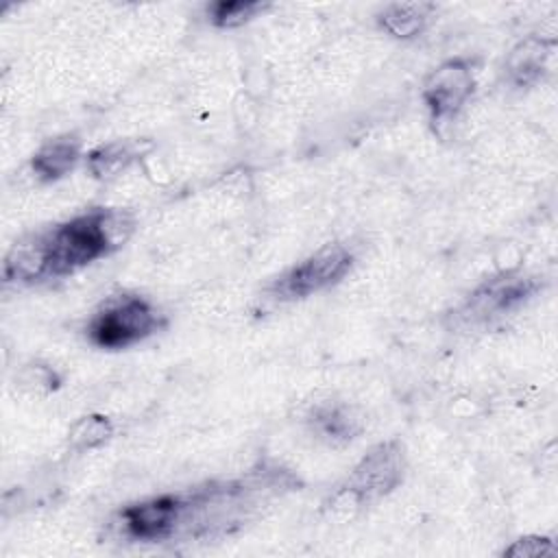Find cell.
Masks as SVG:
<instances>
[{"label":"cell","instance_id":"obj_16","mask_svg":"<svg viewBox=\"0 0 558 558\" xmlns=\"http://www.w3.org/2000/svg\"><path fill=\"white\" fill-rule=\"evenodd\" d=\"M59 381L61 379H59L57 371L50 364L39 362V360L24 364L15 377V384L28 395H48L59 388Z\"/></svg>","mask_w":558,"mask_h":558},{"label":"cell","instance_id":"obj_11","mask_svg":"<svg viewBox=\"0 0 558 558\" xmlns=\"http://www.w3.org/2000/svg\"><path fill=\"white\" fill-rule=\"evenodd\" d=\"M150 146L153 144L148 140H111L92 148L85 163L94 179L109 181L135 163L146 150H150Z\"/></svg>","mask_w":558,"mask_h":558},{"label":"cell","instance_id":"obj_17","mask_svg":"<svg viewBox=\"0 0 558 558\" xmlns=\"http://www.w3.org/2000/svg\"><path fill=\"white\" fill-rule=\"evenodd\" d=\"M556 547L547 536H521L519 541H514L510 547L504 549V556H512V558H541L547 554H554Z\"/></svg>","mask_w":558,"mask_h":558},{"label":"cell","instance_id":"obj_14","mask_svg":"<svg viewBox=\"0 0 558 558\" xmlns=\"http://www.w3.org/2000/svg\"><path fill=\"white\" fill-rule=\"evenodd\" d=\"M113 436V423L105 414H85L76 418L68 432V445L76 453L102 447Z\"/></svg>","mask_w":558,"mask_h":558},{"label":"cell","instance_id":"obj_5","mask_svg":"<svg viewBox=\"0 0 558 558\" xmlns=\"http://www.w3.org/2000/svg\"><path fill=\"white\" fill-rule=\"evenodd\" d=\"M538 279L521 270L495 275L466 296L458 310V318L466 325H490L525 305L538 292Z\"/></svg>","mask_w":558,"mask_h":558},{"label":"cell","instance_id":"obj_4","mask_svg":"<svg viewBox=\"0 0 558 558\" xmlns=\"http://www.w3.org/2000/svg\"><path fill=\"white\" fill-rule=\"evenodd\" d=\"M353 266V253L344 244H325L303 262L275 277L266 292L275 301L307 299L325 288L336 286Z\"/></svg>","mask_w":558,"mask_h":558},{"label":"cell","instance_id":"obj_9","mask_svg":"<svg viewBox=\"0 0 558 558\" xmlns=\"http://www.w3.org/2000/svg\"><path fill=\"white\" fill-rule=\"evenodd\" d=\"M4 281L9 283H37L48 279V248L44 233H35L15 242L2 266Z\"/></svg>","mask_w":558,"mask_h":558},{"label":"cell","instance_id":"obj_13","mask_svg":"<svg viewBox=\"0 0 558 558\" xmlns=\"http://www.w3.org/2000/svg\"><path fill=\"white\" fill-rule=\"evenodd\" d=\"M429 2H390L377 13V24L395 39H412L427 26Z\"/></svg>","mask_w":558,"mask_h":558},{"label":"cell","instance_id":"obj_12","mask_svg":"<svg viewBox=\"0 0 558 558\" xmlns=\"http://www.w3.org/2000/svg\"><path fill=\"white\" fill-rule=\"evenodd\" d=\"M81 157V142L72 135H61L44 142L33 153L31 170L39 181H59L78 166Z\"/></svg>","mask_w":558,"mask_h":558},{"label":"cell","instance_id":"obj_6","mask_svg":"<svg viewBox=\"0 0 558 558\" xmlns=\"http://www.w3.org/2000/svg\"><path fill=\"white\" fill-rule=\"evenodd\" d=\"M475 92V70L469 59H447L436 65L421 89L423 105L429 113L434 131H442L451 124Z\"/></svg>","mask_w":558,"mask_h":558},{"label":"cell","instance_id":"obj_7","mask_svg":"<svg viewBox=\"0 0 558 558\" xmlns=\"http://www.w3.org/2000/svg\"><path fill=\"white\" fill-rule=\"evenodd\" d=\"M185 495H159L120 510V527L133 541L155 543L170 538L185 517Z\"/></svg>","mask_w":558,"mask_h":558},{"label":"cell","instance_id":"obj_2","mask_svg":"<svg viewBox=\"0 0 558 558\" xmlns=\"http://www.w3.org/2000/svg\"><path fill=\"white\" fill-rule=\"evenodd\" d=\"M403 445L397 438L381 440L360 458L347 482L338 486L329 499V510L347 519L364 506L390 495L403 482Z\"/></svg>","mask_w":558,"mask_h":558},{"label":"cell","instance_id":"obj_10","mask_svg":"<svg viewBox=\"0 0 558 558\" xmlns=\"http://www.w3.org/2000/svg\"><path fill=\"white\" fill-rule=\"evenodd\" d=\"M307 423L314 436L329 445L351 442L362 432V418L357 416V412L340 401L318 403L310 412Z\"/></svg>","mask_w":558,"mask_h":558},{"label":"cell","instance_id":"obj_3","mask_svg":"<svg viewBox=\"0 0 558 558\" xmlns=\"http://www.w3.org/2000/svg\"><path fill=\"white\" fill-rule=\"evenodd\" d=\"M161 327L159 310L140 294L109 296L89 318L85 333L98 349H126Z\"/></svg>","mask_w":558,"mask_h":558},{"label":"cell","instance_id":"obj_15","mask_svg":"<svg viewBox=\"0 0 558 558\" xmlns=\"http://www.w3.org/2000/svg\"><path fill=\"white\" fill-rule=\"evenodd\" d=\"M266 7L259 0H216L207 7V17L216 28H238L264 13Z\"/></svg>","mask_w":558,"mask_h":558},{"label":"cell","instance_id":"obj_1","mask_svg":"<svg viewBox=\"0 0 558 558\" xmlns=\"http://www.w3.org/2000/svg\"><path fill=\"white\" fill-rule=\"evenodd\" d=\"M133 231V220L118 209L96 207L44 231L48 279L68 277L109 255Z\"/></svg>","mask_w":558,"mask_h":558},{"label":"cell","instance_id":"obj_8","mask_svg":"<svg viewBox=\"0 0 558 558\" xmlns=\"http://www.w3.org/2000/svg\"><path fill=\"white\" fill-rule=\"evenodd\" d=\"M551 41L530 35L517 41L504 63L506 78L510 81L512 87H532L541 81V76L547 70V61L551 57Z\"/></svg>","mask_w":558,"mask_h":558}]
</instances>
